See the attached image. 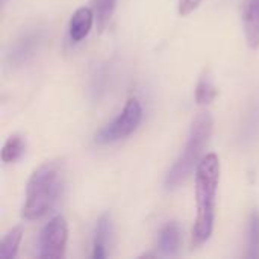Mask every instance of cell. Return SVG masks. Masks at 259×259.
Instances as JSON below:
<instances>
[{
    "instance_id": "6da1fadb",
    "label": "cell",
    "mask_w": 259,
    "mask_h": 259,
    "mask_svg": "<svg viewBox=\"0 0 259 259\" xmlns=\"http://www.w3.org/2000/svg\"><path fill=\"white\" fill-rule=\"evenodd\" d=\"M220 159L215 153L203 156L196 168V220L191 232L193 247L205 244L214 231L215 203L220 184Z\"/></svg>"
},
{
    "instance_id": "7a4b0ae2",
    "label": "cell",
    "mask_w": 259,
    "mask_h": 259,
    "mask_svg": "<svg viewBox=\"0 0 259 259\" xmlns=\"http://www.w3.org/2000/svg\"><path fill=\"white\" fill-rule=\"evenodd\" d=\"M65 175L59 159L46 161L30 175L26 185V200L21 215L26 220H39L47 215L64 190Z\"/></svg>"
},
{
    "instance_id": "3957f363",
    "label": "cell",
    "mask_w": 259,
    "mask_h": 259,
    "mask_svg": "<svg viewBox=\"0 0 259 259\" xmlns=\"http://www.w3.org/2000/svg\"><path fill=\"white\" fill-rule=\"evenodd\" d=\"M214 132V118L209 112L203 111L196 115V118L191 123L190 134L187 144L179 155V158L175 161L171 168L168 170L164 185L165 190L175 191L181 185L187 182V179L191 176V173L197 168L200 162L202 152L208 146L211 137Z\"/></svg>"
},
{
    "instance_id": "277c9868",
    "label": "cell",
    "mask_w": 259,
    "mask_h": 259,
    "mask_svg": "<svg viewBox=\"0 0 259 259\" xmlns=\"http://www.w3.org/2000/svg\"><path fill=\"white\" fill-rule=\"evenodd\" d=\"M143 117L144 112L140 100L137 97L127 99L120 114L94 134V143L100 146H106L127 138L140 127Z\"/></svg>"
},
{
    "instance_id": "5b68a950",
    "label": "cell",
    "mask_w": 259,
    "mask_h": 259,
    "mask_svg": "<svg viewBox=\"0 0 259 259\" xmlns=\"http://www.w3.org/2000/svg\"><path fill=\"white\" fill-rule=\"evenodd\" d=\"M46 39V29L39 24L23 29L15 39L8 46L5 61L9 67L17 68L29 62L41 49Z\"/></svg>"
},
{
    "instance_id": "8992f818",
    "label": "cell",
    "mask_w": 259,
    "mask_h": 259,
    "mask_svg": "<svg viewBox=\"0 0 259 259\" xmlns=\"http://www.w3.org/2000/svg\"><path fill=\"white\" fill-rule=\"evenodd\" d=\"M68 240V226L62 215H56L49 220L41 229L38 238V258L58 259L65 256V247Z\"/></svg>"
},
{
    "instance_id": "52a82bcc",
    "label": "cell",
    "mask_w": 259,
    "mask_h": 259,
    "mask_svg": "<svg viewBox=\"0 0 259 259\" xmlns=\"http://www.w3.org/2000/svg\"><path fill=\"white\" fill-rule=\"evenodd\" d=\"M244 36L250 49L259 47V0H244L241 8Z\"/></svg>"
},
{
    "instance_id": "ba28073f",
    "label": "cell",
    "mask_w": 259,
    "mask_h": 259,
    "mask_svg": "<svg viewBox=\"0 0 259 259\" xmlns=\"http://www.w3.org/2000/svg\"><path fill=\"white\" fill-rule=\"evenodd\" d=\"M94 18H96L94 9H91L88 6H82V8L76 9L68 23L70 41L76 44V42H80L82 39H85L93 29Z\"/></svg>"
},
{
    "instance_id": "9c48e42d",
    "label": "cell",
    "mask_w": 259,
    "mask_h": 259,
    "mask_svg": "<svg viewBox=\"0 0 259 259\" xmlns=\"http://www.w3.org/2000/svg\"><path fill=\"white\" fill-rule=\"evenodd\" d=\"M181 247V226L178 222H168L158 237V253L161 256H176Z\"/></svg>"
},
{
    "instance_id": "30bf717a",
    "label": "cell",
    "mask_w": 259,
    "mask_h": 259,
    "mask_svg": "<svg viewBox=\"0 0 259 259\" xmlns=\"http://www.w3.org/2000/svg\"><path fill=\"white\" fill-rule=\"evenodd\" d=\"M112 234V220L109 214H103L99 217L94 229V241H93V259H103L108 256L106 249L109 244V238Z\"/></svg>"
},
{
    "instance_id": "8fae6325",
    "label": "cell",
    "mask_w": 259,
    "mask_h": 259,
    "mask_svg": "<svg viewBox=\"0 0 259 259\" xmlns=\"http://www.w3.org/2000/svg\"><path fill=\"white\" fill-rule=\"evenodd\" d=\"M112 67L109 64H100L96 67L93 76H91V83H90V91L94 99H100L109 88L111 79H112Z\"/></svg>"
},
{
    "instance_id": "7c38bea8",
    "label": "cell",
    "mask_w": 259,
    "mask_h": 259,
    "mask_svg": "<svg viewBox=\"0 0 259 259\" xmlns=\"http://www.w3.org/2000/svg\"><path fill=\"white\" fill-rule=\"evenodd\" d=\"M24 153H26V138L20 134H14L5 141L0 158L5 164H14Z\"/></svg>"
},
{
    "instance_id": "4fadbf2b",
    "label": "cell",
    "mask_w": 259,
    "mask_h": 259,
    "mask_svg": "<svg viewBox=\"0 0 259 259\" xmlns=\"http://www.w3.org/2000/svg\"><path fill=\"white\" fill-rule=\"evenodd\" d=\"M21 240H23V229L20 226L6 232L0 241V259L17 258Z\"/></svg>"
},
{
    "instance_id": "5bb4252c",
    "label": "cell",
    "mask_w": 259,
    "mask_h": 259,
    "mask_svg": "<svg viewBox=\"0 0 259 259\" xmlns=\"http://www.w3.org/2000/svg\"><path fill=\"white\" fill-rule=\"evenodd\" d=\"M215 97H217V88L212 82L209 71L205 70L202 76L199 77V82L196 87V102L199 105H209L211 102H214Z\"/></svg>"
},
{
    "instance_id": "9a60e30c",
    "label": "cell",
    "mask_w": 259,
    "mask_h": 259,
    "mask_svg": "<svg viewBox=\"0 0 259 259\" xmlns=\"http://www.w3.org/2000/svg\"><path fill=\"white\" fill-rule=\"evenodd\" d=\"M250 259H259V209H253L247 226V253Z\"/></svg>"
},
{
    "instance_id": "2e32d148",
    "label": "cell",
    "mask_w": 259,
    "mask_h": 259,
    "mask_svg": "<svg viewBox=\"0 0 259 259\" xmlns=\"http://www.w3.org/2000/svg\"><path fill=\"white\" fill-rule=\"evenodd\" d=\"M93 5H94V14L97 18V24L100 29H105L115 11L117 0H93Z\"/></svg>"
},
{
    "instance_id": "e0dca14e",
    "label": "cell",
    "mask_w": 259,
    "mask_h": 259,
    "mask_svg": "<svg viewBox=\"0 0 259 259\" xmlns=\"http://www.w3.org/2000/svg\"><path fill=\"white\" fill-rule=\"evenodd\" d=\"M243 131H244V135H247L249 140H253L256 137L259 131V105H255L252 108V111L249 112L247 123L243 127Z\"/></svg>"
},
{
    "instance_id": "ac0fdd59",
    "label": "cell",
    "mask_w": 259,
    "mask_h": 259,
    "mask_svg": "<svg viewBox=\"0 0 259 259\" xmlns=\"http://www.w3.org/2000/svg\"><path fill=\"white\" fill-rule=\"evenodd\" d=\"M203 0H178V11L181 17H187L194 12Z\"/></svg>"
}]
</instances>
